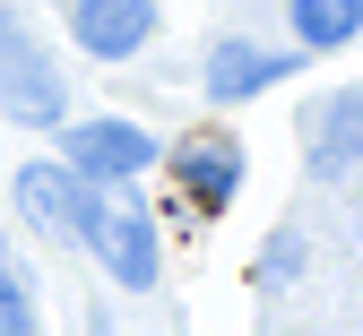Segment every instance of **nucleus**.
Masks as SVG:
<instances>
[{
	"instance_id": "f257e3e1",
	"label": "nucleus",
	"mask_w": 363,
	"mask_h": 336,
	"mask_svg": "<svg viewBox=\"0 0 363 336\" xmlns=\"http://www.w3.org/2000/svg\"><path fill=\"white\" fill-rule=\"evenodd\" d=\"M78 224H86V242L104 250V267H113L121 284H156V242H147V224L130 216V207L86 199V207H78Z\"/></svg>"
},
{
	"instance_id": "f03ea898",
	"label": "nucleus",
	"mask_w": 363,
	"mask_h": 336,
	"mask_svg": "<svg viewBox=\"0 0 363 336\" xmlns=\"http://www.w3.org/2000/svg\"><path fill=\"white\" fill-rule=\"evenodd\" d=\"M69 164L86 181H130V173L156 164V147H147V129H130V121H86V129H69Z\"/></svg>"
},
{
	"instance_id": "7ed1b4c3",
	"label": "nucleus",
	"mask_w": 363,
	"mask_h": 336,
	"mask_svg": "<svg viewBox=\"0 0 363 336\" xmlns=\"http://www.w3.org/2000/svg\"><path fill=\"white\" fill-rule=\"evenodd\" d=\"M0 104H9L18 121H61V86H52L43 61H26L18 18H0Z\"/></svg>"
},
{
	"instance_id": "20e7f679",
	"label": "nucleus",
	"mask_w": 363,
	"mask_h": 336,
	"mask_svg": "<svg viewBox=\"0 0 363 336\" xmlns=\"http://www.w3.org/2000/svg\"><path fill=\"white\" fill-rule=\"evenodd\" d=\"M173 173H182V190H191L199 207H225V199H234V173H242V147L225 129H191L173 147Z\"/></svg>"
},
{
	"instance_id": "39448f33",
	"label": "nucleus",
	"mask_w": 363,
	"mask_h": 336,
	"mask_svg": "<svg viewBox=\"0 0 363 336\" xmlns=\"http://www.w3.org/2000/svg\"><path fill=\"white\" fill-rule=\"evenodd\" d=\"M156 35V0H78V43L104 61H130Z\"/></svg>"
},
{
	"instance_id": "423d86ee",
	"label": "nucleus",
	"mask_w": 363,
	"mask_h": 336,
	"mask_svg": "<svg viewBox=\"0 0 363 336\" xmlns=\"http://www.w3.org/2000/svg\"><path fill=\"white\" fill-rule=\"evenodd\" d=\"M268 78H286V61L277 52H251V43H225V52L208 61V95H216V104H242V95H259Z\"/></svg>"
},
{
	"instance_id": "0eeeda50",
	"label": "nucleus",
	"mask_w": 363,
	"mask_h": 336,
	"mask_svg": "<svg viewBox=\"0 0 363 336\" xmlns=\"http://www.w3.org/2000/svg\"><path fill=\"white\" fill-rule=\"evenodd\" d=\"M18 207H26L35 224H78L86 190H78L69 173H52V164H26V173H18Z\"/></svg>"
},
{
	"instance_id": "6e6552de",
	"label": "nucleus",
	"mask_w": 363,
	"mask_h": 336,
	"mask_svg": "<svg viewBox=\"0 0 363 336\" xmlns=\"http://www.w3.org/2000/svg\"><path fill=\"white\" fill-rule=\"evenodd\" d=\"M354 26H363V0H294V35L311 52H337Z\"/></svg>"
},
{
	"instance_id": "1a4fd4ad",
	"label": "nucleus",
	"mask_w": 363,
	"mask_h": 336,
	"mask_svg": "<svg viewBox=\"0 0 363 336\" xmlns=\"http://www.w3.org/2000/svg\"><path fill=\"white\" fill-rule=\"evenodd\" d=\"M346 156H363V104H354V95H337L329 129H320V164H346Z\"/></svg>"
},
{
	"instance_id": "9d476101",
	"label": "nucleus",
	"mask_w": 363,
	"mask_h": 336,
	"mask_svg": "<svg viewBox=\"0 0 363 336\" xmlns=\"http://www.w3.org/2000/svg\"><path fill=\"white\" fill-rule=\"evenodd\" d=\"M0 336H35V311L18 294V276H0Z\"/></svg>"
}]
</instances>
